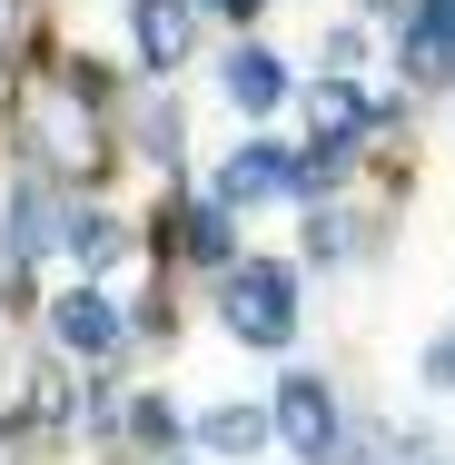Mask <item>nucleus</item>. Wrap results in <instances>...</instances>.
<instances>
[{
  "mask_svg": "<svg viewBox=\"0 0 455 465\" xmlns=\"http://www.w3.org/2000/svg\"><path fill=\"white\" fill-rule=\"evenodd\" d=\"M218 317H228L238 347H287V337H297V268H277V258H238L228 287H218Z\"/></svg>",
  "mask_w": 455,
  "mask_h": 465,
  "instance_id": "f257e3e1",
  "label": "nucleus"
},
{
  "mask_svg": "<svg viewBox=\"0 0 455 465\" xmlns=\"http://www.w3.org/2000/svg\"><path fill=\"white\" fill-rule=\"evenodd\" d=\"M277 436H287V456H307V465L337 456V396H327V376H277Z\"/></svg>",
  "mask_w": 455,
  "mask_h": 465,
  "instance_id": "f03ea898",
  "label": "nucleus"
},
{
  "mask_svg": "<svg viewBox=\"0 0 455 465\" xmlns=\"http://www.w3.org/2000/svg\"><path fill=\"white\" fill-rule=\"evenodd\" d=\"M297 188V169L277 159L268 139H238V159L218 169V208H268V198H287Z\"/></svg>",
  "mask_w": 455,
  "mask_h": 465,
  "instance_id": "7ed1b4c3",
  "label": "nucleus"
},
{
  "mask_svg": "<svg viewBox=\"0 0 455 465\" xmlns=\"http://www.w3.org/2000/svg\"><path fill=\"white\" fill-rule=\"evenodd\" d=\"M188 30H198L188 0H129V50H139V70H179Z\"/></svg>",
  "mask_w": 455,
  "mask_h": 465,
  "instance_id": "20e7f679",
  "label": "nucleus"
},
{
  "mask_svg": "<svg viewBox=\"0 0 455 465\" xmlns=\"http://www.w3.org/2000/svg\"><path fill=\"white\" fill-rule=\"evenodd\" d=\"M396 50H406L416 80H446L455 70V0H416V10L396 20Z\"/></svg>",
  "mask_w": 455,
  "mask_h": 465,
  "instance_id": "39448f33",
  "label": "nucleus"
},
{
  "mask_svg": "<svg viewBox=\"0 0 455 465\" xmlns=\"http://www.w3.org/2000/svg\"><path fill=\"white\" fill-rule=\"evenodd\" d=\"M50 337H60L70 357H109V347H119V307H109L99 287H70V297H50Z\"/></svg>",
  "mask_w": 455,
  "mask_h": 465,
  "instance_id": "423d86ee",
  "label": "nucleus"
},
{
  "mask_svg": "<svg viewBox=\"0 0 455 465\" xmlns=\"http://www.w3.org/2000/svg\"><path fill=\"white\" fill-rule=\"evenodd\" d=\"M307 129H317V159H347L366 129H376V99L347 90V80H327V90L307 99Z\"/></svg>",
  "mask_w": 455,
  "mask_h": 465,
  "instance_id": "0eeeda50",
  "label": "nucleus"
},
{
  "mask_svg": "<svg viewBox=\"0 0 455 465\" xmlns=\"http://www.w3.org/2000/svg\"><path fill=\"white\" fill-rule=\"evenodd\" d=\"M218 90H228V109L268 119L277 99H287V70H277V50H258V40H238V50L218 60Z\"/></svg>",
  "mask_w": 455,
  "mask_h": 465,
  "instance_id": "6e6552de",
  "label": "nucleus"
},
{
  "mask_svg": "<svg viewBox=\"0 0 455 465\" xmlns=\"http://www.w3.org/2000/svg\"><path fill=\"white\" fill-rule=\"evenodd\" d=\"M198 446H208V456H258V446H268V416H258V406H208V416H198Z\"/></svg>",
  "mask_w": 455,
  "mask_h": 465,
  "instance_id": "1a4fd4ad",
  "label": "nucleus"
},
{
  "mask_svg": "<svg viewBox=\"0 0 455 465\" xmlns=\"http://www.w3.org/2000/svg\"><path fill=\"white\" fill-rule=\"evenodd\" d=\"M60 238H70V258H80V268H99V258H109V248H119V228H109V218H99V208H80V218H70V228H60Z\"/></svg>",
  "mask_w": 455,
  "mask_h": 465,
  "instance_id": "9d476101",
  "label": "nucleus"
},
{
  "mask_svg": "<svg viewBox=\"0 0 455 465\" xmlns=\"http://www.w3.org/2000/svg\"><path fill=\"white\" fill-rule=\"evenodd\" d=\"M228 248H238V238H228V208H188V258H208V268H218Z\"/></svg>",
  "mask_w": 455,
  "mask_h": 465,
  "instance_id": "9b49d317",
  "label": "nucleus"
},
{
  "mask_svg": "<svg viewBox=\"0 0 455 465\" xmlns=\"http://www.w3.org/2000/svg\"><path fill=\"white\" fill-rule=\"evenodd\" d=\"M139 436H149V446H169V436H179V416H169L159 396H139Z\"/></svg>",
  "mask_w": 455,
  "mask_h": 465,
  "instance_id": "f8f14e48",
  "label": "nucleus"
},
{
  "mask_svg": "<svg viewBox=\"0 0 455 465\" xmlns=\"http://www.w3.org/2000/svg\"><path fill=\"white\" fill-rule=\"evenodd\" d=\"M426 386H446V396H455V337H436V347H426Z\"/></svg>",
  "mask_w": 455,
  "mask_h": 465,
  "instance_id": "ddd939ff",
  "label": "nucleus"
},
{
  "mask_svg": "<svg viewBox=\"0 0 455 465\" xmlns=\"http://www.w3.org/2000/svg\"><path fill=\"white\" fill-rule=\"evenodd\" d=\"M188 10H218V20H258V0H188Z\"/></svg>",
  "mask_w": 455,
  "mask_h": 465,
  "instance_id": "4468645a",
  "label": "nucleus"
},
{
  "mask_svg": "<svg viewBox=\"0 0 455 465\" xmlns=\"http://www.w3.org/2000/svg\"><path fill=\"white\" fill-rule=\"evenodd\" d=\"M10 20H20V0H0V50H10Z\"/></svg>",
  "mask_w": 455,
  "mask_h": 465,
  "instance_id": "2eb2a0df",
  "label": "nucleus"
}]
</instances>
